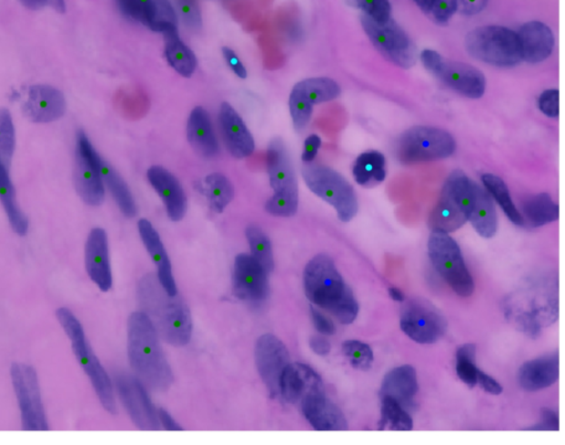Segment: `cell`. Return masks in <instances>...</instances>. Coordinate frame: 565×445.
Here are the masks:
<instances>
[{
  "mask_svg": "<svg viewBox=\"0 0 565 445\" xmlns=\"http://www.w3.org/2000/svg\"><path fill=\"white\" fill-rule=\"evenodd\" d=\"M127 353L132 369L149 389L165 391L173 384V369L166 359L156 326L143 310L128 318Z\"/></svg>",
  "mask_w": 565,
  "mask_h": 445,
  "instance_id": "1",
  "label": "cell"
},
{
  "mask_svg": "<svg viewBox=\"0 0 565 445\" xmlns=\"http://www.w3.org/2000/svg\"><path fill=\"white\" fill-rule=\"evenodd\" d=\"M303 283L306 297L315 307L325 309L341 324L355 322L359 304L333 258L326 255L314 257L305 267Z\"/></svg>",
  "mask_w": 565,
  "mask_h": 445,
  "instance_id": "2",
  "label": "cell"
},
{
  "mask_svg": "<svg viewBox=\"0 0 565 445\" xmlns=\"http://www.w3.org/2000/svg\"><path fill=\"white\" fill-rule=\"evenodd\" d=\"M139 301L145 313L152 319L157 332L166 343L184 348L193 336V318L187 304L177 297H169L160 286L158 278L143 279L138 288Z\"/></svg>",
  "mask_w": 565,
  "mask_h": 445,
  "instance_id": "3",
  "label": "cell"
},
{
  "mask_svg": "<svg viewBox=\"0 0 565 445\" xmlns=\"http://www.w3.org/2000/svg\"><path fill=\"white\" fill-rule=\"evenodd\" d=\"M55 317L71 341V348L74 349L77 361L86 376L90 378L98 400L107 412L114 415L116 412V401L111 378L87 341L80 320L69 308H66L56 310Z\"/></svg>",
  "mask_w": 565,
  "mask_h": 445,
  "instance_id": "4",
  "label": "cell"
},
{
  "mask_svg": "<svg viewBox=\"0 0 565 445\" xmlns=\"http://www.w3.org/2000/svg\"><path fill=\"white\" fill-rule=\"evenodd\" d=\"M465 45L475 59L501 68L520 65L522 60L518 34L499 25H487L470 31Z\"/></svg>",
  "mask_w": 565,
  "mask_h": 445,
  "instance_id": "5",
  "label": "cell"
},
{
  "mask_svg": "<svg viewBox=\"0 0 565 445\" xmlns=\"http://www.w3.org/2000/svg\"><path fill=\"white\" fill-rule=\"evenodd\" d=\"M302 175L309 190L333 206L342 222L355 218L359 205L348 180L333 168L310 163L303 167Z\"/></svg>",
  "mask_w": 565,
  "mask_h": 445,
  "instance_id": "6",
  "label": "cell"
},
{
  "mask_svg": "<svg viewBox=\"0 0 565 445\" xmlns=\"http://www.w3.org/2000/svg\"><path fill=\"white\" fill-rule=\"evenodd\" d=\"M429 257L440 277L461 298H469L475 291L474 278L461 255L458 242L444 232L432 231L429 239Z\"/></svg>",
  "mask_w": 565,
  "mask_h": 445,
  "instance_id": "7",
  "label": "cell"
},
{
  "mask_svg": "<svg viewBox=\"0 0 565 445\" xmlns=\"http://www.w3.org/2000/svg\"><path fill=\"white\" fill-rule=\"evenodd\" d=\"M455 151L454 137L445 129L431 126L408 129L398 145L399 159L406 165L448 158Z\"/></svg>",
  "mask_w": 565,
  "mask_h": 445,
  "instance_id": "8",
  "label": "cell"
},
{
  "mask_svg": "<svg viewBox=\"0 0 565 445\" xmlns=\"http://www.w3.org/2000/svg\"><path fill=\"white\" fill-rule=\"evenodd\" d=\"M400 326L409 339L421 345L438 343L448 332V320L428 299L409 298L401 308Z\"/></svg>",
  "mask_w": 565,
  "mask_h": 445,
  "instance_id": "9",
  "label": "cell"
},
{
  "mask_svg": "<svg viewBox=\"0 0 565 445\" xmlns=\"http://www.w3.org/2000/svg\"><path fill=\"white\" fill-rule=\"evenodd\" d=\"M13 386L22 415V426L25 431H48L46 419L37 372L34 367L15 362L12 366Z\"/></svg>",
  "mask_w": 565,
  "mask_h": 445,
  "instance_id": "10",
  "label": "cell"
},
{
  "mask_svg": "<svg viewBox=\"0 0 565 445\" xmlns=\"http://www.w3.org/2000/svg\"><path fill=\"white\" fill-rule=\"evenodd\" d=\"M102 157L93 147L85 132L76 134L75 185L86 205L100 206L106 198L105 181H103L100 163Z\"/></svg>",
  "mask_w": 565,
  "mask_h": 445,
  "instance_id": "11",
  "label": "cell"
},
{
  "mask_svg": "<svg viewBox=\"0 0 565 445\" xmlns=\"http://www.w3.org/2000/svg\"><path fill=\"white\" fill-rule=\"evenodd\" d=\"M361 24L372 44L393 64L404 69L416 65L417 48L395 20L391 18L385 24H378L365 15Z\"/></svg>",
  "mask_w": 565,
  "mask_h": 445,
  "instance_id": "12",
  "label": "cell"
},
{
  "mask_svg": "<svg viewBox=\"0 0 565 445\" xmlns=\"http://www.w3.org/2000/svg\"><path fill=\"white\" fill-rule=\"evenodd\" d=\"M116 388L123 406L135 426L141 430H160L158 413L148 396L146 386L136 377L118 375Z\"/></svg>",
  "mask_w": 565,
  "mask_h": 445,
  "instance_id": "13",
  "label": "cell"
},
{
  "mask_svg": "<svg viewBox=\"0 0 565 445\" xmlns=\"http://www.w3.org/2000/svg\"><path fill=\"white\" fill-rule=\"evenodd\" d=\"M126 17L163 35L178 30V15L169 0H116Z\"/></svg>",
  "mask_w": 565,
  "mask_h": 445,
  "instance_id": "14",
  "label": "cell"
},
{
  "mask_svg": "<svg viewBox=\"0 0 565 445\" xmlns=\"http://www.w3.org/2000/svg\"><path fill=\"white\" fill-rule=\"evenodd\" d=\"M256 364L269 395L279 396V380L290 364V357L283 341L272 334L262 335L256 345Z\"/></svg>",
  "mask_w": 565,
  "mask_h": 445,
  "instance_id": "15",
  "label": "cell"
},
{
  "mask_svg": "<svg viewBox=\"0 0 565 445\" xmlns=\"http://www.w3.org/2000/svg\"><path fill=\"white\" fill-rule=\"evenodd\" d=\"M268 274L251 255L241 253L233 266V293L243 301H264L269 293Z\"/></svg>",
  "mask_w": 565,
  "mask_h": 445,
  "instance_id": "16",
  "label": "cell"
},
{
  "mask_svg": "<svg viewBox=\"0 0 565 445\" xmlns=\"http://www.w3.org/2000/svg\"><path fill=\"white\" fill-rule=\"evenodd\" d=\"M299 403L303 416L316 431L348 430L344 413L326 396L325 388L306 393Z\"/></svg>",
  "mask_w": 565,
  "mask_h": 445,
  "instance_id": "17",
  "label": "cell"
},
{
  "mask_svg": "<svg viewBox=\"0 0 565 445\" xmlns=\"http://www.w3.org/2000/svg\"><path fill=\"white\" fill-rule=\"evenodd\" d=\"M66 111L64 93L55 86L38 85L29 87L24 105L25 116L35 124H48L60 120Z\"/></svg>",
  "mask_w": 565,
  "mask_h": 445,
  "instance_id": "18",
  "label": "cell"
},
{
  "mask_svg": "<svg viewBox=\"0 0 565 445\" xmlns=\"http://www.w3.org/2000/svg\"><path fill=\"white\" fill-rule=\"evenodd\" d=\"M85 256L87 276L102 292L110 291L113 287V273L105 229L95 228L91 230L87 236Z\"/></svg>",
  "mask_w": 565,
  "mask_h": 445,
  "instance_id": "19",
  "label": "cell"
},
{
  "mask_svg": "<svg viewBox=\"0 0 565 445\" xmlns=\"http://www.w3.org/2000/svg\"><path fill=\"white\" fill-rule=\"evenodd\" d=\"M147 179L162 198L169 219L174 222L183 220L188 210V200L179 180L162 167H150Z\"/></svg>",
  "mask_w": 565,
  "mask_h": 445,
  "instance_id": "20",
  "label": "cell"
},
{
  "mask_svg": "<svg viewBox=\"0 0 565 445\" xmlns=\"http://www.w3.org/2000/svg\"><path fill=\"white\" fill-rule=\"evenodd\" d=\"M219 124L227 151L236 158L251 157L256 151V143L250 131L238 113L229 103L224 102L220 107Z\"/></svg>",
  "mask_w": 565,
  "mask_h": 445,
  "instance_id": "21",
  "label": "cell"
},
{
  "mask_svg": "<svg viewBox=\"0 0 565 445\" xmlns=\"http://www.w3.org/2000/svg\"><path fill=\"white\" fill-rule=\"evenodd\" d=\"M138 232L144 243L145 249L152 258L155 265L157 267V278L160 286L165 289L169 297H177L178 288L173 272V266L156 229H155L152 222L147 219L138 221Z\"/></svg>",
  "mask_w": 565,
  "mask_h": 445,
  "instance_id": "22",
  "label": "cell"
},
{
  "mask_svg": "<svg viewBox=\"0 0 565 445\" xmlns=\"http://www.w3.org/2000/svg\"><path fill=\"white\" fill-rule=\"evenodd\" d=\"M450 89L470 98H479L486 91V79L483 74L473 66L443 58L437 75Z\"/></svg>",
  "mask_w": 565,
  "mask_h": 445,
  "instance_id": "23",
  "label": "cell"
},
{
  "mask_svg": "<svg viewBox=\"0 0 565 445\" xmlns=\"http://www.w3.org/2000/svg\"><path fill=\"white\" fill-rule=\"evenodd\" d=\"M324 388L323 380L313 369L302 362H290L279 380V396L297 405L306 393Z\"/></svg>",
  "mask_w": 565,
  "mask_h": 445,
  "instance_id": "24",
  "label": "cell"
},
{
  "mask_svg": "<svg viewBox=\"0 0 565 445\" xmlns=\"http://www.w3.org/2000/svg\"><path fill=\"white\" fill-rule=\"evenodd\" d=\"M267 163L269 184L274 193L298 191L292 159L282 138L277 137L269 142Z\"/></svg>",
  "mask_w": 565,
  "mask_h": 445,
  "instance_id": "25",
  "label": "cell"
},
{
  "mask_svg": "<svg viewBox=\"0 0 565 445\" xmlns=\"http://www.w3.org/2000/svg\"><path fill=\"white\" fill-rule=\"evenodd\" d=\"M522 60L529 64H540L551 56L554 48V35L547 25L530 22L523 25L518 33Z\"/></svg>",
  "mask_w": 565,
  "mask_h": 445,
  "instance_id": "26",
  "label": "cell"
},
{
  "mask_svg": "<svg viewBox=\"0 0 565 445\" xmlns=\"http://www.w3.org/2000/svg\"><path fill=\"white\" fill-rule=\"evenodd\" d=\"M187 137L191 147L201 157L212 158L219 152L214 126L204 107L197 106L191 111L187 123Z\"/></svg>",
  "mask_w": 565,
  "mask_h": 445,
  "instance_id": "27",
  "label": "cell"
},
{
  "mask_svg": "<svg viewBox=\"0 0 565 445\" xmlns=\"http://www.w3.org/2000/svg\"><path fill=\"white\" fill-rule=\"evenodd\" d=\"M419 391L417 370L412 366L403 365L388 371L383 378L380 398L395 399L409 410Z\"/></svg>",
  "mask_w": 565,
  "mask_h": 445,
  "instance_id": "28",
  "label": "cell"
},
{
  "mask_svg": "<svg viewBox=\"0 0 565 445\" xmlns=\"http://www.w3.org/2000/svg\"><path fill=\"white\" fill-rule=\"evenodd\" d=\"M559 374V354L542 356L540 359L527 361L521 366L520 384L527 391L547 389L556 384Z\"/></svg>",
  "mask_w": 565,
  "mask_h": 445,
  "instance_id": "29",
  "label": "cell"
},
{
  "mask_svg": "<svg viewBox=\"0 0 565 445\" xmlns=\"http://www.w3.org/2000/svg\"><path fill=\"white\" fill-rule=\"evenodd\" d=\"M468 216L465 215L460 206L456 203L454 197L450 195L447 187H444L440 199L429 217V225L432 231L444 232L449 234L459 230L468 222Z\"/></svg>",
  "mask_w": 565,
  "mask_h": 445,
  "instance_id": "30",
  "label": "cell"
},
{
  "mask_svg": "<svg viewBox=\"0 0 565 445\" xmlns=\"http://www.w3.org/2000/svg\"><path fill=\"white\" fill-rule=\"evenodd\" d=\"M469 220L484 239H491L496 235L499 221H497L494 203H492L489 193H486L484 188L476 184Z\"/></svg>",
  "mask_w": 565,
  "mask_h": 445,
  "instance_id": "31",
  "label": "cell"
},
{
  "mask_svg": "<svg viewBox=\"0 0 565 445\" xmlns=\"http://www.w3.org/2000/svg\"><path fill=\"white\" fill-rule=\"evenodd\" d=\"M7 165L0 159V201L12 226L15 234L18 236L27 235L29 222L18 204L17 196L12 179H10Z\"/></svg>",
  "mask_w": 565,
  "mask_h": 445,
  "instance_id": "32",
  "label": "cell"
},
{
  "mask_svg": "<svg viewBox=\"0 0 565 445\" xmlns=\"http://www.w3.org/2000/svg\"><path fill=\"white\" fill-rule=\"evenodd\" d=\"M164 35L166 59L171 68L185 77L193 76L197 69L194 51L179 38L178 30L171 31Z\"/></svg>",
  "mask_w": 565,
  "mask_h": 445,
  "instance_id": "33",
  "label": "cell"
},
{
  "mask_svg": "<svg viewBox=\"0 0 565 445\" xmlns=\"http://www.w3.org/2000/svg\"><path fill=\"white\" fill-rule=\"evenodd\" d=\"M100 170L103 181L110 190L119 210L127 218H134L137 215V206L126 181L103 158L100 163Z\"/></svg>",
  "mask_w": 565,
  "mask_h": 445,
  "instance_id": "34",
  "label": "cell"
},
{
  "mask_svg": "<svg viewBox=\"0 0 565 445\" xmlns=\"http://www.w3.org/2000/svg\"><path fill=\"white\" fill-rule=\"evenodd\" d=\"M522 212L529 226L539 228L557 221L560 210L550 195L539 194L523 201Z\"/></svg>",
  "mask_w": 565,
  "mask_h": 445,
  "instance_id": "35",
  "label": "cell"
},
{
  "mask_svg": "<svg viewBox=\"0 0 565 445\" xmlns=\"http://www.w3.org/2000/svg\"><path fill=\"white\" fill-rule=\"evenodd\" d=\"M355 179L358 184L370 187L386 179V157L379 152H367L357 158L354 165Z\"/></svg>",
  "mask_w": 565,
  "mask_h": 445,
  "instance_id": "36",
  "label": "cell"
},
{
  "mask_svg": "<svg viewBox=\"0 0 565 445\" xmlns=\"http://www.w3.org/2000/svg\"><path fill=\"white\" fill-rule=\"evenodd\" d=\"M295 87L313 106L335 100L341 93L339 85L336 81L329 79V77L306 79L298 82Z\"/></svg>",
  "mask_w": 565,
  "mask_h": 445,
  "instance_id": "37",
  "label": "cell"
},
{
  "mask_svg": "<svg viewBox=\"0 0 565 445\" xmlns=\"http://www.w3.org/2000/svg\"><path fill=\"white\" fill-rule=\"evenodd\" d=\"M413 419L406 408L392 398H381L379 430L411 431Z\"/></svg>",
  "mask_w": 565,
  "mask_h": 445,
  "instance_id": "38",
  "label": "cell"
},
{
  "mask_svg": "<svg viewBox=\"0 0 565 445\" xmlns=\"http://www.w3.org/2000/svg\"><path fill=\"white\" fill-rule=\"evenodd\" d=\"M205 189L212 210L217 214L224 212L235 197V189H233L231 181L220 173L207 176Z\"/></svg>",
  "mask_w": 565,
  "mask_h": 445,
  "instance_id": "39",
  "label": "cell"
},
{
  "mask_svg": "<svg viewBox=\"0 0 565 445\" xmlns=\"http://www.w3.org/2000/svg\"><path fill=\"white\" fill-rule=\"evenodd\" d=\"M481 180H483L487 191L494 197L497 203L501 207V209L504 210L508 219L516 226H522L525 224V219H523L520 211L518 210L515 204H513L510 189H508L505 181L499 177V176L491 174L484 175Z\"/></svg>",
  "mask_w": 565,
  "mask_h": 445,
  "instance_id": "40",
  "label": "cell"
},
{
  "mask_svg": "<svg viewBox=\"0 0 565 445\" xmlns=\"http://www.w3.org/2000/svg\"><path fill=\"white\" fill-rule=\"evenodd\" d=\"M247 240L250 247V255L266 268L268 273H272L276 261L272 249L271 240L260 227L257 225L247 226L246 230Z\"/></svg>",
  "mask_w": 565,
  "mask_h": 445,
  "instance_id": "41",
  "label": "cell"
},
{
  "mask_svg": "<svg viewBox=\"0 0 565 445\" xmlns=\"http://www.w3.org/2000/svg\"><path fill=\"white\" fill-rule=\"evenodd\" d=\"M445 187L454 197L456 203L460 206V208L463 209L469 219L471 205H473L475 183L461 170H455L449 176Z\"/></svg>",
  "mask_w": 565,
  "mask_h": 445,
  "instance_id": "42",
  "label": "cell"
},
{
  "mask_svg": "<svg viewBox=\"0 0 565 445\" xmlns=\"http://www.w3.org/2000/svg\"><path fill=\"white\" fill-rule=\"evenodd\" d=\"M476 346L466 344L459 349L456 354V372L464 384L470 388L477 385Z\"/></svg>",
  "mask_w": 565,
  "mask_h": 445,
  "instance_id": "43",
  "label": "cell"
},
{
  "mask_svg": "<svg viewBox=\"0 0 565 445\" xmlns=\"http://www.w3.org/2000/svg\"><path fill=\"white\" fill-rule=\"evenodd\" d=\"M15 148V132L12 114L0 108V159L10 167Z\"/></svg>",
  "mask_w": 565,
  "mask_h": 445,
  "instance_id": "44",
  "label": "cell"
},
{
  "mask_svg": "<svg viewBox=\"0 0 565 445\" xmlns=\"http://www.w3.org/2000/svg\"><path fill=\"white\" fill-rule=\"evenodd\" d=\"M298 191H285V193H274L267 201L266 210L268 215L288 218L297 215L298 210Z\"/></svg>",
  "mask_w": 565,
  "mask_h": 445,
  "instance_id": "45",
  "label": "cell"
},
{
  "mask_svg": "<svg viewBox=\"0 0 565 445\" xmlns=\"http://www.w3.org/2000/svg\"><path fill=\"white\" fill-rule=\"evenodd\" d=\"M342 353L348 359L352 367L360 370H369L375 359L370 346L360 340L345 341L342 344Z\"/></svg>",
  "mask_w": 565,
  "mask_h": 445,
  "instance_id": "46",
  "label": "cell"
},
{
  "mask_svg": "<svg viewBox=\"0 0 565 445\" xmlns=\"http://www.w3.org/2000/svg\"><path fill=\"white\" fill-rule=\"evenodd\" d=\"M289 112L295 129L303 131L312 117L313 105L295 86L289 96Z\"/></svg>",
  "mask_w": 565,
  "mask_h": 445,
  "instance_id": "47",
  "label": "cell"
},
{
  "mask_svg": "<svg viewBox=\"0 0 565 445\" xmlns=\"http://www.w3.org/2000/svg\"><path fill=\"white\" fill-rule=\"evenodd\" d=\"M176 9L187 28L198 31L202 28V15L196 0H174Z\"/></svg>",
  "mask_w": 565,
  "mask_h": 445,
  "instance_id": "48",
  "label": "cell"
},
{
  "mask_svg": "<svg viewBox=\"0 0 565 445\" xmlns=\"http://www.w3.org/2000/svg\"><path fill=\"white\" fill-rule=\"evenodd\" d=\"M357 6L364 10L368 17L378 24H385L391 19V5L388 0H355Z\"/></svg>",
  "mask_w": 565,
  "mask_h": 445,
  "instance_id": "49",
  "label": "cell"
},
{
  "mask_svg": "<svg viewBox=\"0 0 565 445\" xmlns=\"http://www.w3.org/2000/svg\"><path fill=\"white\" fill-rule=\"evenodd\" d=\"M459 8L458 0H434L431 9L433 18L439 24L448 23Z\"/></svg>",
  "mask_w": 565,
  "mask_h": 445,
  "instance_id": "50",
  "label": "cell"
},
{
  "mask_svg": "<svg viewBox=\"0 0 565 445\" xmlns=\"http://www.w3.org/2000/svg\"><path fill=\"white\" fill-rule=\"evenodd\" d=\"M559 96L560 92L557 89H550L542 92V95L539 96L538 106L543 114H546L549 117L559 116Z\"/></svg>",
  "mask_w": 565,
  "mask_h": 445,
  "instance_id": "51",
  "label": "cell"
},
{
  "mask_svg": "<svg viewBox=\"0 0 565 445\" xmlns=\"http://www.w3.org/2000/svg\"><path fill=\"white\" fill-rule=\"evenodd\" d=\"M559 416L556 411L551 409H541V421L535 427L529 428L531 431H559Z\"/></svg>",
  "mask_w": 565,
  "mask_h": 445,
  "instance_id": "52",
  "label": "cell"
},
{
  "mask_svg": "<svg viewBox=\"0 0 565 445\" xmlns=\"http://www.w3.org/2000/svg\"><path fill=\"white\" fill-rule=\"evenodd\" d=\"M310 318H312L315 329L320 335L333 336L336 333V326L333 320L326 317L318 308H310Z\"/></svg>",
  "mask_w": 565,
  "mask_h": 445,
  "instance_id": "53",
  "label": "cell"
},
{
  "mask_svg": "<svg viewBox=\"0 0 565 445\" xmlns=\"http://www.w3.org/2000/svg\"><path fill=\"white\" fill-rule=\"evenodd\" d=\"M20 3L31 10L51 8L59 14H65L66 10L65 0H20Z\"/></svg>",
  "mask_w": 565,
  "mask_h": 445,
  "instance_id": "54",
  "label": "cell"
},
{
  "mask_svg": "<svg viewBox=\"0 0 565 445\" xmlns=\"http://www.w3.org/2000/svg\"><path fill=\"white\" fill-rule=\"evenodd\" d=\"M222 55H224V58L227 61V66H230L231 70L235 72L240 79H247V68L245 65L242 64L241 60L238 59V56L235 51L230 49L229 46H224V48H222Z\"/></svg>",
  "mask_w": 565,
  "mask_h": 445,
  "instance_id": "55",
  "label": "cell"
},
{
  "mask_svg": "<svg viewBox=\"0 0 565 445\" xmlns=\"http://www.w3.org/2000/svg\"><path fill=\"white\" fill-rule=\"evenodd\" d=\"M320 147L321 139L318 136H315V134H313V136L306 138L302 155L303 162L306 164L314 162V159L318 157Z\"/></svg>",
  "mask_w": 565,
  "mask_h": 445,
  "instance_id": "56",
  "label": "cell"
},
{
  "mask_svg": "<svg viewBox=\"0 0 565 445\" xmlns=\"http://www.w3.org/2000/svg\"><path fill=\"white\" fill-rule=\"evenodd\" d=\"M477 384H479L486 392L490 395L499 396L502 392V387L499 382L495 380L494 378L485 374L479 369L477 370Z\"/></svg>",
  "mask_w": 565,
  "mask_h": 445,
  "instance_id": "57",
  "label": "cell"
},
{
  "mask_svg": "<svg viewBox=\"0 0 565 445\" xmlns=\"http://www.w3.org/2000/svg\"><path fill=\"white\" fill-rule=\"evenodd\" d=\"M421 60L425 68L431 71L432 74L437 75L439 66L442 64L443 58L437 53V51L424 50L421 54Z\"/></svg>",
  "mask_w": 565,
  "mask_h": 445,
  "instance_id": "58",
  "label": "cell"
},
{
  "mask_svg": "<svg viewBox=\"0 0 565 445\" xmlns=\"http://www.w3.org/2000/svg\"><path fill=\"white\" fill-rule=\"evenodd\" d=\"M461 13L473 15L483 12L487 6V0H458Z\"/></svg>",
  "mask_w": 565,
  "mask_h": 445,
  "instance_id": "59",
  "label": "cell"
},
{
  "mask_svg": "<svg viewBox=\"0 0 565 445\" xmlns=\"http://www.w3.org/2000/svg\"><path fill=\"white\" fill-rule=\"evenodd\" d=\"M309 348L318 356H328L331 350L329 340L324 338V335L313 336L309 339Z\"/></svg>",
  "mask_w": 565,
  "mask_h": 445,
  "instance_id": "60",
  "label": "cell"
},
{
  "mask_svg": "<svg viewBox=\"0 0 565 445\" xmlns=\"http://www.w3.org/2000/svg\"><path fill=\"white\" fill-rule=\"evenodd\" d=\"M158 419L160 426H163L166 430L168 431H181L183 430V427L175 420L173 416L170 415L168 411L164 410V409H159L157 411Z\"/></svg>",
  "mask_w": 565,
  "mask_h": 445,
  "instance_id": "61",
  "label": "cell"
},
{
  "mask_svg": "<svg viewBox=\"0 0 565 445\" xmlns=\"http://www.w3.org/2000/svg\"><path fill=\"white\" fill-rule=\"evenodd\" d=\"M388 294H390V298L395 302L403 303L404 301H406V297H404V294L400 288H388Z\"/></svg>",
  "mask_w": 565,
  "mask_h": 445,
  "instance_id": "62",
  "label": "cell"
},
{
  "mask_svg": "<svg viewBox=\"0 0 565 445\" xmlns=\"http://www.w3.org/2000/svg\"><path fill=\"white\" fill-rule=\"evenodd\" d=\"M418 4V6L424 10V12L429 13V9H431L434 0H414Z\"/></svg>",
  "mask_w": 565,
  "mask_h": 445,
  "instance_id": "63",
  "label": "cell"
}]
</instances>
